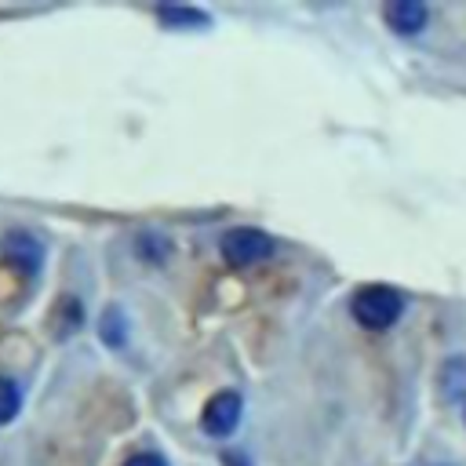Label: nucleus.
<instances>
[{
  "label": "nucleus",
  "instance_id": "5",
  "mask_svg": "<svg viewBox=\"0 0 466 466\" xmlns=\"http://www.w3.org/2000/svg\"><path fill=\"white\" fill-rule=\"evenodd\" d=\"M426 7L419 4V0H393L390 7H386V22H390V29L393 33H400V36H415L422 25H426Z\"/></svg>",
  "mask_w": 466,
  "mask_h": 466
},
{
  "label": "nucleus",
  "instance_id": "3",
  "mask_svg": "<svg viewBox=\"0 0 466 466\" xmlns=\"http://www.w3.org/2000/svg\"><path fill=\"white\" fill-rule=\"evenodd\" d=\"M237 422H240V397H237L233 390H222V393H215V397L204 404V415H200L204 433H211V437H229V433L237 430Z\"/></svg>",
  "mask_w": 466,
  "mask_h": 466
},
{
  "label": "nucleus",
  "instance_id": "4",
  "mask_svg": "<svg viewBox=\"0 0 466 466\" xmlns=\"http://www.w3.org/2000/svg\"><path fill=\"white\" fill-rule=\"evenodd\" d=\"M4 255H7V262H11L15 269H22V273H36L40 262H44V248H40V240H36L33 233H25V229L7 233V240H4Z\"/></svg>",
  "mask_w": 466,
  "mask_h": 466
},
{
  "label": "nucleus",
  "instance_id": "7",
  "mask_svg": "<svg viewBox=\"0 0 466 466\" xmlns=\"http://www.w3.org/2000/svg\"><path fill=\"white\" fill-rule=\"evenodd\" d=\"M18 408H22V393H18V386H15L11 379H0V426L11 422V419L18 415Z\"/></svg>",
  "mask_w": 466,
  "mask_h": 466
},
{
  "label": "nucleus",
  "instance_id": "2",
  "mask_svg": "<svg viewBox=\"0 0 466 466\" xmlns=\"http://www.w3.org/2000/svg\"><path fill=\"white\" fill-rule=\"evenodd\" d=\"M269 251H273L269 233H262V229H255V226H237V229H229V233L222 237V255H226V262H233V266H255V262H262Z\"/></svg>",
  "mask_w": 466,
  "mask_h": 466
},
{
  "label": "nucleus",
  "instance_id": "8",
  "mask_svg": "<svg viewBox=\"0 0 466 466\" xmlns=\"http://www.w3.org/2000/svg\"><path fill=\"white\" fill-rule=\"evenodd\" d=\"M160 18L164 22H175V25H208V15L186 11V7H160Z\"/></svg>",
  "mask_w": 466,
  "mask_h": 466
},
{
  "label": "nucleus",
  "instance_id": "9",
  "mask_svg": "<svg viewBox=\"0 0 466 466\" xmlns=\"http://www.w3.org/2000/svg\"><path fill=\"white\" fill-rule=\"evenodd\" d=\"M124 466H167L160 455H131Z\"/></svg>",
  "mask_w": 466,
  "mask_h": 466
},
{
  "label": "nucleus",
  "instance_id": "6",
  "mask_svg": "<svg viewBox=\"0 0 466 466\" xmlns=\"http://www.w3.org/2000/svg\"><path fill=\"white\" fill-rule=\"evenodd\" d=\"M441 393L448 400H466V357H451L441 368Z\"/></svg>",
  "mask_w": 466,
  "mask_h": 466
},
{
  "label": "nucleus",
  "instance_id": "1",
  "mask_svg": "<svg viewBox=\"0 0 466 466\" xmlns=\"http://www.w3.org/2000/svg\"><path fill=\"white\" fill-rule=\"evenodd\" d=\"M350 309H353V317H357L364 328L382 331V328H390V324L400 317L404 299H400V291L390 288V284H364V288H357Z\"/></svg>",
  "mask_w": 466,
  "mask_h": 466
}]
</instances>
